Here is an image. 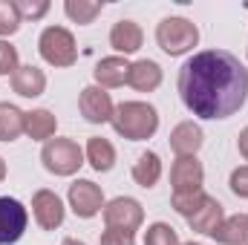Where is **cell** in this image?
<instances>
[{
    "instance_id": "obj_22",
    "label": "cell",
    "mask_w": 248,
    "mask_h": 245,
    "mask_svg": "<svg viewBox=\"0 0 248 245\" xmlns=\"http://www.w3.org/2000/svg\"><path fill=\"white\" fill-rule=\"evenodd\" d=\"M26 133V113L17 104L0 101V141H17Z\"/></svg>"
},
{
    "instance_id": "obj_4",
    "label": "cell",
    "mask_w": 248,
    "mask_h": 245,
    "mask_svg": "<svg viewBox=\"0 0 248 245\" xmlns=\"http://www.w3.org/2000/svg\"><path fill=\"white\" fill-rule=\"evenodd\" d=\"M41 165H44V170L46 173H52V176H75L84 165H87V159H84V147L75 141V138H49L46 144H44V150H41Z\"/></svg>"
},
{
    "instance_id": "obj_24",
    "label": "cell",
    "mask_w": 248,
    "mask_h": 245,
    "mask_svg": "<svg viewBox=\"0 0 248 245\" xmlns=\"http://www.w3.org/2000/svg\"><path fill=\"white\" fill-rule=\"evenodd\" d=\"M23 17L17 9V0H0V41H9L20 29Z\"/></svg>"
},
{
    "instance_id": "obj_28",
    "label": "cell",
    "mask_w": 248,
    "mask_h": 245,
    "mask_svg": "<svg viewBox=\"0 0 248 245\" xmlns=\"http://www.w3.org/2000/svg\"><path fill=\"white\" fill-rule=\"evenodd\" d=\"M17 9H20L23 20H41V17L49 15L52 3L49 0H17Z\"/></svg>"
},
{
    "instance_id": "obj_25",
    "label": "cell",
    "mask_w": 248,
    "mask_h": 245,
    "mask_svg": "<svg viewBox=\"0 0 248 245\" xmlns=\"http://www.w3.org/2000/svg\"><path fill=\"white\" fill-rule=\"evenodd\" d=\"M144 245H182V243H179V234H176L173 225H168V222H153V225H147V231H144Z\"/></svg>"
},
{
    "instance_id": "obj_29",
    "label": "cell",
    "mask_w": 248,
    "mask_h": 245,
    "mask_svg": "<svg viewBox=\"0 0 248 245\" xmlns=\"http://www.w3.org/2000/svg\"><path fill=\"white\" fill-rule=\"evenodd\" d=\"M228 187H231V193H234L237 199H248V165H240V168L231 170Z\"/></svg>"
},
{
    "instance_id": "obj_2",
    "label": "cell",
    "mask_w": 248,
    "mask_h": 245,
    "mask_svg": "<svg viewBox=\"0 0 248 245\" xmlns=\"http://www.w3.org/2000/svg\"><path fill=\"white\" fill-rule=\"evenodd\" d=\"M110 124L127 141H147L159 130V110L147 101H122L116 104Z\"/></svg>"
},
{
    "instance_id": "obj_20",
    "label": "cell",
    "mask_w": 248,
    "mask_h": 245,
    "mask_svg": "<svg viewBox=\"0 0 248 245\" xmlns=\"http://www.w3.org/2000/svg\"><path fill=\"white\" fill-rule=\"evenodd\" d=\"M217 245H248V214H231L211 234Z\"/></svg>"
},
{
    "instance_id": "obj_1",
    "label": "cell",
    "mask_w": 248,
    "mask_h": 245,
    "mask_svg": "<svg viewBox=\"0 0 248 245\" xmlns=\"http://www.w3.org/2000/svg\"><path fill=\"white\" fill-rule=\"evenodd\" d=\"M176 90L190 116L225 122L246 107L248 69L228 49H202L182 63Z\"/></svg>"
},
{
    "instance_id": "obj_6",
    "label": "cell",
    "mask_w": 248,
    "mask_h": 245,
    "mask_svg": "<svg viewBox=\"0 0 248 245\" xmlns=\"http://www.w3.org/2000/svg\"><path fill=\"white\" fill-rule=\"evenodd\" d=\"M101 216H104V228H116V231H127V234H136L144 225V208L133 196H116V199H110L104 205Z\"/></svg>"
},
{
    "instance_id": "obj_5",
    "label": "cell",
    "mask_w": 248,
    "mask_h": 245,
    "mask_svg": "<svg viewBox=\"0 0 248 245\" xmlns=\"http://www.w3.org/2000/svg\"><path fill=\"white\" fill-rule=\"evenodd\" d=\"M38 52L41 58L55 66V69H66L78 61V44H75V35L66 29V26H46L38 38Z\"/></svg>"
},
{
    "instance_id": "obj_9",
    "label": "cell",
    "mask_w": 248,
    "mask_h": 245,
    "mask_svg": "<svg viewBox=\"0 0 248 245\" xmlns=\"http://www.w3.org/2000/svg\"><path fill=\"white\" fill-rule=\"evenodd\" d=\"M29 211L15 196H0V245H15L26 234Z\"/></svg>"
},
{
    "instance_id": "obj_30",
    "label": "cell",
    "mask_w": 248,
    "mask_h": 245,
    "mask_svg": "<svg viewBox=\"0 0 248 245\" xmlns=\"http://www.w3.org/2000/svg\"><path fill=\"white\" fill-rule=\"evenodd\" d=\"M98 245H136V234L127 231H116V228H104Z\"/></svg>"
},
{
    "instance_id": "obj_16",
    "label": "cell",
    "mask_w": 248,
    "mask_h": 245,
    "mask_svg": "<svg viewBox=\"0 0 248 245\" xmlns=\"http://www.w3.org/2000/svg\"><path fill=\"white\" fill-rule=\"evenodd\" d=\"M170 150L176 156H196L205 144V130L196 122H179L170 130Z\"/></svg>"
},
{
    "instance_id": "obj_27",
    "label": "cell",
    "mask_w": 248,
    "mask_h": 245,
    "mask_svg": "<svg viewBox=\"0 0 248 245\" xmlns=\"http://www.w3.org/2000/svg\"><path fill=\"white\" fill-rule=\"evenodd\" d=\"M20 66L17 46H12L9 41H0V78H12Z\"/></svg>"
},
{
    "instance_id": "obj_11",
    "label": "cell",
    "mask_w": 248,
    "mask_h": 245,
    "mask_svg": "<svg viewBox=\"0 0 248 245\" xmlns=\"http://www.w3.org/2000/svg\"><path fill=\"white\" fill-rule=\"evenodd\" d=\"M205 184V168L196 156H176L170 165V193H196Z\"/></svg>"
},
{
    "instance_id": "obj_14",
    "label": "cell",
    "mask_w": 248,
    "mask_h": 245,
    "mask_svg": "<svg viewBox=\"0 0 248 245\" xmlns=\"http://www.w3.org/2000/svg\"><path fill=\"white\" fill-rule=\"evenodd\" d=\"M165 81L162 66L150 58H139L130 61V75H127V87H133L136 92H156Z\"/></svg>"
},
{
    "instance_id": "obj_34",
    "label": "cell",
    "mask_w": 248,
    "mask_h": 245,
    "mask_svg": "<svg viewBox=\"0 0 248 245\" xmlns=\"http://www.w3.org/2000/svg\"><path fill=\"white\" fill-rule=\"evenodd\" d=\"M182 245H202V243H182Z\"/></svg>"
},
{
    "instance_id": "obj_13",
    "label": "cell",
    "mask_w": 248,
    "mask_h": 245,
    "mask_svg": "<svg viewBox=\"0 0 248 245\" xmlns=\"http://www.w3.org/2000/svg\"><path fill=\"white\" fill-rule=\"evenodd\" d=\"M141 44H144V29L136 20L124 17V20H116L113 23V29H110V46L116 49V55H124L127 58V55L139 52Z\"/></svg>"
},
{
    "instance_id": "obj_15",
    "label": "cell",
    "mask_w": 248,
    "mask_h": 245,
    "mask_svg": "<svg viewBox=\"0 0 248 245\" xmlns=\"http://www.w3.org/2000/svg\"><path fill=\"white\" fill-rule=\"evenodd\" d=\"M9 84L20 98H38L46 92V72L35 63H20L17 72L9 78Z\"/></svg>"
},
{
    "instance_id": "obj_32",
    "label": "cell",
    "mask_w": 248,
    "mask_h": 245,
    "mask_svg": "<svg viewBox=\"0 0 248 245\" xmlns=\"http://www.w3.org/2000/svg\"><path fill=\"white\" fill-rule=\"evenodd\" d=\"M6 173H9V168H6V162H3V156H0V184L6 179Z\"/></svg>"
},
{
    "instance_id": "obj_19",
    "label": "cell",
    "mask_w": 248,
    "mask_h": 245,
    "mask_svg": "<svg viewBox=\"0 0 248 245\" xmlns=\"http://www.w3.org/2000/svg\"><path fill=\"white\" fill-rule=\"evenodd\" d=\"M162 156L159 153H153V150H144L136 162H133V170H130V176H133V182L139 184V187H144V190H150V187H156L159 179H162Z\"/></svg>"
},
{
    "instance_id": "obj_17",
    "label": "cell",
    "mask_w": 248,
    "mask_h": 245,
    "mask_svg": "<svg viewBox=\"0 0 248 245\" xmlns=\"http://www.w3.org/2000/svg\"><path fill=\"white\" fill-rule=\"evenodd\" d=\"M222 219H225V208H222V202L214 199V196H205V202L187 216V225H190V231L211 237V234L222 225Z\"/></svg>"
},
{
    "instance_id": "obj_12",
    "label": "cell",
    "mask_w": 248,
    "mask_h": 245,
    "mask_svg": "<svg viewBox=\"0 0 248 245\" xmlns=\"http://www.w3.org/2000/svg\"><path fill=\"white\" fill-rule=\"evenodd\" d=\"M127 75H130V61L124 55H107V58H101V61L95 63V69H93L95 87H101L107 92L124 87L127 84Z\"/></svg>"
},
{
    "instance_id": "obj_31",
    "label": "cell",
    "mask_w": 248,
    "mask_h": 245,
    "mask_svg": "<svg viewBox=\"0 0 248 245\" xmlns=\"http://www.w3.org/2000/svg\"><path fill=\"white\" fill-rule=\"evenodd\" d=\"M237 150H240V156L248 162V127H243L240 136H237Z\"/></svg>"
},
{
    "instance_id": "obj_33",
    "label": "cell",
    "mask_w": 248,
    "mask_h": 245,
    "mask_svg": "<svg viewBox=\"0 0 248 245\" xmlns=\"http://www.w3.org/2000/svg\"><path fill=\"white\" fill-rule=\"evenodd\" d=\"M61 245H87V243H84V240H75V237H66Z\"/></svg>"
},
{
    "instance_id": "obj_7",
    "label": "cell",
    "mask_w": 248,
    "mask_h": 245,
    "mask_svg": "<svg viewBox=\"0 0 248 245\" xmlns=\"http://www.w3.org/2000/svg\"><path fill=\"white\" fill-rule=\"evenodd\" d=\"M66 205L72 208L78 219H93L104 211L107 199H104L101 184H95L93 179H75L66 190Z\"/></svg>"
},
{
    "instance_id": "obj_35",
    "label": "cell",
    "mask_w": 248,
    "mask_h": 245,
    "mask_svg": "<svg viewBox=\"0 0 248 245\" xmlns=\"http://www.w3.org/2000/svg\"><path fill=\"white\" fill-rule=\"evenodd\" d=\"M246 58H248V49H246Z\"/></svg>"
},
{
    "instance_id": "obj_10",
    "label": "cell",
    "mask_w": 248,
    "mask_h": 245,
    "mask_svg": "<svg viewBox=\"0 0 248 245\" xmlns=\"http://www.w3.org/2000/svg\"><path fill=\"white\" fill-rule=\"evenodd\" d=\"M78 113L84 116L87 124H110L113 122V113H116V104H113V95L95 84L84 87L81 95H78Z\"/></svg>"
},
{
    "instance_id": "obj_18",
    "label": "cell",
    "mask_w": 248,
    "mask_h": 245,
    "mask_svg": "<svg viewBox=\"0 0 248 245\" xmlns=\"http://www.w3.org/2000/svg\"><path fill=\"white\" fill-rule=\"evenodd\" d=\"M84 159H87V165H90L95 173H110V170L116 168V147H113L110 138L93 136V138H87Z\"/></svg>"
},
{
    "instance_id": "obj_3",
    "label": "cell",
    "mask_w": 248,
    "mask_h": 245,
    "mask_svg": "<svg viewBox=\"0 0 248 245\" xmlns=\"http://www.w3.org/2000/svg\"><path fill=\"white\" fill-rule=\"evenodd\" d=\"M156 44H159V49L165 55L182 58L187 52H193V46L199 44V26L193 20L182 17V15L162 17L156 23Z\"/></svg>"
},
{
    "instance_id": "obj_23",
    "label": "cell",
    "mask_w": 248,
    "mask_h": 245,
    "mask_svg": "<svg viewBox=\"0 0 248 245\" xmlns=\"http://www.w3.org/2000/svg\"><path fill=\"white\" fill-rule=\"evenodd\" d=\"M101 12H104L101 0H66L63 3V15L78 26H90Z\"/></svg>"
},
{
    "instance_id": "obj_21",
    "label": "cell",
    "mask_w": 248,
    "mask_h": 245,
    "mask_svg": "<svg viewBox=\"0 0 248 245\" xmlns=\"http://www.w3.org/2000/svg\"><path fill=\"white\" fill-rule=\"evenodd\" d=\"M55 130H58V119H55L52 110L38 107V110L26 113V133L23 136H29L32 141H44L46 144L49 138H55Z\"/></svg>"
},
{
    "instance_id": "obj_8",
    "label": "cell",
    "mask_w": 248,
    "mask_h": 245,
    "mask_svg": "<svg viewBox=\"0 0 248 245\" xmlns=\"http://www.w3.org/2000/svg\"><path fill=\"white\" fill-rule=\"evenodd\" d=\"M32 216L41 231H58L66 219V205L55 190L41 187L32 193Z\"/></svg>"
},
{
    "instance_id": "obj_26",
    "label": "cell",
    "mask_w": 248,
    "mask_h": 245,
    "mask_svg": "<svg viewBox=\"0 0 248 245\" xmlns=\"http://www.w3.org/2000/svg\"><path fill=\"white\" fill-rule=\"evenodd\" d=\"M205 196H208L205 190H196V193H170V208H173L179 216H185L187 219V216L205 202Z\"/></svg>"
}]
</instances>
